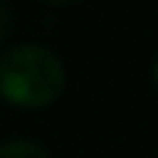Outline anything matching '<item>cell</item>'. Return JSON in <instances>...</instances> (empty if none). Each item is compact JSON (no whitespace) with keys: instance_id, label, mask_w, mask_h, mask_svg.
<instances>
[{"instance_id":"6da1fadb","label":"cell","mask_w":158,"mask_h":158,"mask_svg":"<svg viewBox=\"0 0 158 158\" xmlns=\"http://www.w3.org/2000/svg\"><path fill=\"white\" fill-rule=\"evenodd\" d=\"M61 58L42 44H17L0 53V97L19 108H44L64 94Z\"/></svg>"},{"instance_id":"7a4b0ae2","label":"cell","mask_w":158,"mask_h":158,"mask_svg":"<svg viewBox=\"0 0 158 158\" xmlns=\"http://www.w3.org/2000/svg\"><path fill=\"white\" fill-rule=\"evenodd\" d=\"M0 158H50V153L42 144H36V142L14 139V142L0 144Z\"/></svg>"},{"instance_id":"3957f363","label":"cell","mask_w":158,"mask_h":158,"mask_svg":"<svg viewBox=\"0 0 158 158\" xmlns=\"http://www.w3.org/2000/svg\"><path fill=\"white\" fill-rule=\"evenodd\" d=\"M8 31H11V11H8L6 0H0V44L6 42Z\"/></svg>"},{"instance_id":"277c9868","label":"cell","mask_w":158,"mask_h":158,"mask_svg":"<svg viewBox=\"0 0 158 158\" xmlns=\"http://www.w3.org/2000/svg\"><path fill=\"white\" fill-rule=\"evenodd\" d=\"M47 6H72V3H81V0H42Z\"/></svg>"},{"instance_id":"5b68a950","label":"cell","mask_w":158,"mask_h":158,"mask_svg":"<svg viewBox=\"0 0 158 158\" xmlns=\"http://www.w3.org/2000/svg\"><path fill=\"white\" fill-rule=\"evenodd\" d=\"M153 86H156V92H158V56H156V61H153Z\"/></svg>"}]
</instances>
